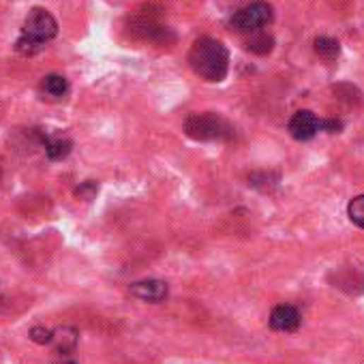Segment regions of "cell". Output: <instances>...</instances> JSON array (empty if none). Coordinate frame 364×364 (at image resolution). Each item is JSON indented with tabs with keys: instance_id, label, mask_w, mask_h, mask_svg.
I'll return each instance as SVG.
<instances>
[{
	"instance_id": "obj_8",
	"label": "cell",
	"mask_w": 364,
	"mask_h": 364,
	"mask_svg": "<svg viewBox=\"0 0 364 364\" xmlns=\"http://www.w3.org/2000/svg\"><path fill=\"white\" fill-rule=\"evenodd\" d=\"M78 339H80V332L76 328H71V326H62L54 332V347H56V353L60 356H71L73 351H76L78 347Z\"/></svg>"
},
{
	"instance_id": "obj_10",
	"label": "cell",
	"mask_w": 364,
	"mask_h": 364,
	"mask_svg": "<svg viewBox=\"0 0 364 364\" xmlns=\"http://www.w3.org/2000/svg\"><path fill=\"white\" fill-rule=\"evenodd\" d=\"M41 88L45 95L49 97H64L69 93V82L62 78V76H56V73H52V76H45L43 82H41Z\"/></svg>"
},
{
	"instance_id": "obj_11",
	"label": "cell",
	"mask_w": 364,
	"mask_h": 364,
	"mask_svg": "<svg viewBox=\"0 0 364 364\" xmlns=\"http://www.w3.org/2000/svg\"><path fill=\"white\" fill-rule=\"evenodd\" d=\"M315 54L324 60H334L341 54V43L332 37H317L315 39Z\"/></svg>"
},
{
	"instance_id": "obj_6",
	"label": "cell",
	"mask_w": 364,
	"mask_h": 364,
	"mask_svg": "<svg viewBox=\"0 0 364 364\" xmlns=\"http://www.w3.org/2000/svg\"><path fill=\"white\" fill-rule=\"evenodd\" d=\"M131 296L143 303H163L168 298V283L159 278L148 281H137L131 285Z\"/></svg>"
},
{
	"instance_id": "obj_16",
	"label": "cell",
	"mask_w": 364,
	"mask_h": 364,
	"mask_svg": "<svg viewBox=\"0 0 364 364\" xmlns=\"http://www.w3.org/2000/svg\"><path fill=\"white\" fill-rule=\"evenodd\" d=\"M343 124L339 120H319V129H326L328 133H339Z\"/></svg>"
},
{
	"instance_id": "obj_12",
	"label": "cell",
	"mask_w": 364,
	"mask_h": 364,
	"mask_svg": "<svg viewBox=\"0 0 364 364\" xmlns=\"http://www.w3.org/2000/svg\"><path fill=\"white\" fill-rule=\"evenodd\" d=\"M272 47H274V39L268 33H257V35H253V37L247 39V49L253 52V54L266 56V54L272 52Z\"/></svg>"
},
{
	"instance_id": "obj_4",
	"label": "cell",
	"mask_w": 364,
	"mask_h": 364,
	"mask_svg": "<svg viewBox=\"0 0 364 364\" xmlns=\"http://www.w3.org/2000/svg\"><path fill=\"white\" fill-rule=\"evenodd\" d=\"M272 7L268 3H255L240 11H236L230 20L232 28L236 33H255L262 26H268L272 22Z\"/></svg>"
},
{
	"instance_id": "obj_7",
	"label": "cell",
	"mask_w": 364,
	"mask_h": 364,
	"mask_svg": "<svg viewBox=\"0 0 364 364\" xmlns=\"http://www.w3.org/2000/svg\"><path fill=\"white\" fill-rule=\"evenodd\" d=\"M300 326V313L291 305H281L270 313V328L276 332H294Z\"/></svg>"
},
{
	"instance_id": "obj_14",
	"label": "cell",
	"mask_w": 364,
	"mask_h": 364,
	"mask_svg": "<svg viewBox=\"0 0 364 364\" xmlns=\"http://www.w3.org/2000/svg\"><path fill=\"white\" fill-rule=\"evenodd\" d=\"M28 336H30V341H35L37 345H47V343H52L54 332L47 330V328H43V326H35V328H30Z\"/></svg>"
},
{
	"instance_id": "obj_2",
	"label": "cell",
	"mask_w": 364,
	"mask_h": 364,
	"mask_svg": "<svg viewBox=\"0 0 364 364\" xmlns=\"http://www.w3.org/2000/svg\"><path fill=\"white\" fill-rule=\"evenodd\" d=\"M58 35V22L54 20V16L41 7H35L24 26H22V35L16 43V49L22 54V56H35L39 54L45 43H49L54 37Z\"/></svg>"
},
{
	"instance_id": "obj_17",
	"label": "cell",
	"mask_w": 364,
	"mask_h": 364,
	"mask_svg": "<svg viewBox=\"0 0 364 364\" xmlns=\"http://www.w3.org/2000/svg\"><path fill=\"white\" fill-rule=\"evenodd\" d=\"M54 364H78V362H76V360H71L69 356H62V358H60V360H56Z\"/></svg>"
},
{
	"instance_id": "obj_3",
	"label": "cell",
	"mask_w": 364,
	"mask_h": 364,
	"mask_svg": "<svg viewBox=\"0 0 364 364\" xmlns=\"http://www.w3.org/2000/svg\"><path fill=\"white\" fill-rule=\"evenodd\" d=\"M184 133L197 141H214V139H230L234 135V127L218 114H191L184 120Z\"/></svg>"
},
{
	"instance_id": "obj_5",
	"label": "cell",
	"mask_w": 364,
	"mask_h": 364,
	"mask_svg": "<svg viewBox=\"0 0 364 364\" xmlns=\"http://www.w3.org/2000/svg\"><path fill=\"white\" fill-rule=\"evenodd\" d=\"M319 131V120L313 112L309 110H300L291 116L289 120V133L298 141H309L315 137V133Z\"/></svg>"
},
{
	"instance_id": "obj_15",
	"label": "cell",
	"mask_w": 364,
	"mask_h": 364,
	"mask_svg": "<svg viewBox=\"0 0 364 364\" xmlns=\"http://www.w3.org/2000/svg\"><path fill=\"white\" fill-rule=\"evenodd\" d=\"M95 193H97V184H95V182H84V184L78 187V191H76V195L82 197V199H90Z\"/></svg>"
},
{
	"instance_id": "obj_1",
	"label": "cell",
	"mask_w": 364,
	"mask_h": 364,
	"mask_svg": "<svg viewBox=\"0 0 364 364\" xmlns=\"http://www.w3.org/2000/svg\"><path fill=\"white\" fill-rule=\"evenodd\" d=\"M189 64L206 82H223L230 71V54L228 47L212 37H201L193 43L189 52Z\"/></svg>"
},
{
	"instance_id": "obj_9",
	"label": "cell",
	"mask_w": 364,
	"mask_h": 364,
	"mask_svg": "<svg viewBox=\"0 0 364 364\" xmlns=\"http://www.w3.org/2000/svg\"><path fill=\"white\" fill-rule=\"evenodd\" d=\"M43 146H45V155L52 159V161H60L64 159L69 153H71V141L69 139H62V137H41Z\"/></svg>"
},
{
	"instance_id": "obj_13",
	"label": "cell",
	"mask_w": 364,
	"mask_h": 364,
	"mask_svg": "<svg viewBox=\"0 0 364 364\" xmlns=\"http://www.w3.org/2000/svg\"><path fill=\"white\" fill-rule=\"evenodd\" d=\"M347 214L351 218V223H356L358 228L364 230V195H358L349 201L347 206Z\"/></svg>"
}]
</instances>
